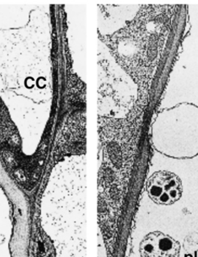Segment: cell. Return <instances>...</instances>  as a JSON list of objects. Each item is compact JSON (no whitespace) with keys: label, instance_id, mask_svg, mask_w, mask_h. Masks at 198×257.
<instances>
[{"label":"cell","instance_id":"6da1fadb","mask_svg":"<svg viewBox=\"0 0 198 257\" xmlns=\"http://www.w3.org/2000/svg\"><path fill=\"white\" fill-rule=\"evenodd\" d=\"M148 196L156 204L171 205L182 195V183L178 176L169 171L154 173L146 185Z\"/></svg>","mask_w":198,"mask_h":257},{"label":"cell","instance_id":"7a4b0ae2","mask_svg":"<svg viewBox=\"0 0 198 257\" xmlns=\"http://www.w3.org/2000/svg\"><path fill=\"white\" fill-rule=\"evenodd\" d=\"M139 252L142 257H178L180 244L170 236L154 231L144 237Z\"/></svg>","mask_w":198,"mask_h":257}]
</instances>
